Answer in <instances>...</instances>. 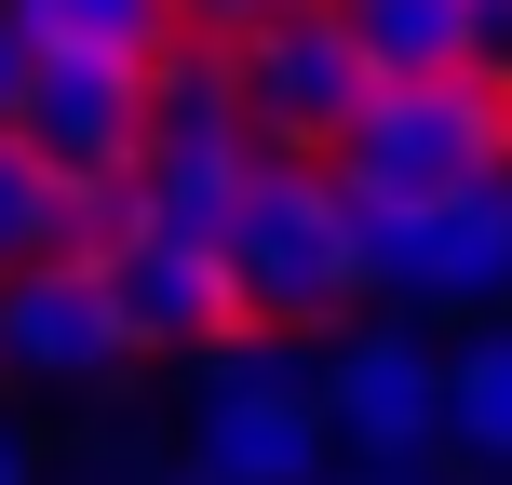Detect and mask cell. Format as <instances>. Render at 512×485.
Returning a JSON list of instances; mask_svg holds the SVG:
<instances>
[{"instance_id": "obj_1", "label": "cell", "mask_w": 512, "mask_h": 485, "mask_svg": "<svg viewBox=\"0 0 512 485\" xmlns=\"http://www.w3.org/2000/svg\"><path fill=\"white\" fill-rule=\"evenodd\" d=\"M216 256H230L243 337H324L378 297V230L337 189V162H256V189L216 230Z\"/></svg>"}, {"instance_id": "obj_2", "label": "cell", "mask_w": 512, "mask_h": 485, "mask_svg": "<svg viewBox=\"0 0 512 485\" xmlns=\"http://www.w3.org/2000/svg\"><path fill=\"white\" fill-rule=\"evenodd\" d=\"M486 176H512V95L472 81V68L378 81V108L337 149V189L351 203H432V189H486Z\"/></svg>"}, {"instance_id": "obj_3", "label": "cell", "mask_w": 512, "mask_h": 485, "mask_svg": "<svg viewBox=\"0 0 512 485\" xmlns=\"http://www.w3.org/2000/svg\"><path fill=\"white\" fill-rule=\"evenodd\" d=\"M230 81H243L256 162H337V149H351V122L378 108V54L337 27V0H310V14L230 41Z\"/></svg>"}, {"instance_id": "obj_4", "label": "cell", "mask_w": 512, "mask_h": 485, "mask_svg": "<svg viewBox=\"0 0 512 485\" xmlns=\"http://www.w3.org/2000/svg\"><path fill=\"white\" fill-rule=\"evenodd\" d=\"M14 135L81 189H135V162H149V54L135 41H41Z\"/></svg>"}, {"instance_id": "obj_5", "label": "cell", "mask_w": 512, "mask_h": 485, "mask_svg": "<svg viewBox=\"0 0 512 485\" xmlns=\"http://www.w3.org/2000/svg\"><path fill=\"white\" fill-rule=\"evenodd\" d=\"M337 459V418H324V378L270 351H230L203 378V418H189V472L203 485H324Z\"/></svg>"}, {"instance_id": "obj_6", "label": "cell", "mask_w": 512, "mask_h": 485, "mask_svg": "<svg viewBox=\"0 0 512 485\" xmlns=\"http://www.w3.org/2000/svg\"><path fill=\"white\" fill-rule=\"evenodd\" d=\"M378 230V297L405 310H499L512 297V176L432 189V203H364Z\"/></svg>"}, {"instance_id": "obj_7", "label": "cell", "mask_w": 512, "mask_h": 485, "mask_svg": "<svg viewBox=\"0 0 512 485\" xmlns=\"http://www.w3.org/2000/svg\"><path fill=\"white\" fill-rule=\"evenodd\" d=\"M324 418H337V445H351L364 472H418V459H445V351L432 337H405V324H337V351H324Z\"/></svg>"}, {"instance_id": "obj_8", "label": "cell", "mask_w": 512, "mask_h": 485, "mask_svg": "<svg viewBox=\"0 0 512 485\" xmlns=\"http://www.w3.org/2000/svg\"><path fill=\"white\" fill-rule=\"evenodd\" d=\"M95 283L122 310V351H230L243 297H230V256L216 243H162V230H108Z\"/></svg>"}, {"instance_id": "obj_9", "label": "cell", "mask_w": 512, "mask_h": 485, "mask_svg": "<svg viewBox=\"0 0 512 485\" xmlns=\"http://www.w3.org/2000/svg\"><path fill=\"white\" fill-rule=\"evenodd\" d=\"M108 364H122V310H108L95 256H41V270L0 283V378L81 391V378H108Z\"/></svg>"}, {"instance_id": "obj_10", "label": "cell", "mask_w": 512, "mask_h": 485, "mask_svg": "<svg viewBox=\"0 0 512 485\" xmlns=\"http://www.w3.org/2000/svg\"><path fill=\"white\" fill-rule=\"evenodd\" d=\"M256 189V135H162L122 189V230H162V243H216Z\"/></svg>"}, {"instance_id": "obj_11", "label": "cell", "mask_w": 512, "mask_h": 485, "mask_svg": "<svg viewBox=\"0 0 512 485\" xmlns=\"http://www.w3.org/2000/svg\"><path fill=\"white\" fill-rule=\"evenodd\" d=\"M108 230H122V189H81V176H54L27 135H0V283L41 270V256H95Z\"/></svg>"}, {"instance_id": "obj_12", "label": "cell", "mask_w": 512, "mask_h": 485, "mask_svg": "<svg viewBox=\"0 0 512 485\" xmlns=\"http://www.w3.org/2000/svg\"><path fill=\"white\" fill-rule=\"evenodd\" d=\"M378 81H432V68H472V0H337Z\"/></svg>"}, {"instance_id": "obj_13", "label": "cell", "mask_w": 512, "mask_h": 485, "mask_svg": "<svg viewBox=\"0 0 512 485\" xmlns=\"http://www.w3.org/2000/svg\"><path fill=\"white\" fill-rule=\"evenodd\" d=\"M445 432L486 472H512V324H486L472 351H445Z\"/></svg>"}, {"instance_id": "obj_14", "label": "cell", "mask_w": 512, "mask_h": 485, "mask_svg": "<svg viewBox=\"0 0 512 485\" xmlns=\"http://www.w3.org/2000/svg\"><path fill=\"white\" fill-rule=\"evenodd\" d=\"M41 41H135V54H162L176 41V0H14Z\"/></svg>"}, {"instance_id": "obj_15", "label": "cell", "mask_w": 512, "mask_h": 485, "mask_svg": "<svg viewBox=\"0 0 512 485\" xmlns=\"http://www.w3.org/2000/svg\"><path fill=\"white\" fill-rule=\"evenodd\" d=\"M283 14H310V0H176L189 41H256V27H283Z\"/></svg>"}, {"instance_id": "obj_16", "label": "cell", "mask_w": 512, "mask_h": 485, "mask_svg": "<svg viewBox=\"0 0 512 485\" xmlns=\"http://www.w3.org/2000/svg\"><path fill=\"white\" fill-rule=\"evenodd\" d=\"M472 81L512 95V0H472Z\"/></svg>"}, {"instance_id": "obj_17", "label": "cell", "mask_w": 512, "mask_h": 485, "mask_svg": "<svg viewBox=\"0 0 512 485\" xmlns=\"http://www.w3.org/2000/svg\"><path fill=\"white\" fill-rule=\"evenodd\" d=\"M27 54H41V27L0 0V135H14V95H27Z\"/></svg>"}, {"instance_id": "obj_18", "label": "cell", "mask_w": 512, "mask_h": 485, "mask_svg": "<svg viewBox=\"0 0 512 485\" xmlns=\"http://www.w3.org/2000/svg\"><path fill=\"white\" fill-rule=\"evenodd\" d=\"M0 485H41V472H27V445H14V432H0Z\"/></svg>"}, {"instance_id": "obj_19", "label": "cell", "mask_w": 512, "mask_h": 485, "mask_svg": "<svg viewBox=\"0 0 512 485\" xmlns=\"http://www.w3.org/2000/svg\"><path fill=\"white\" fill-rule=\"evenodd\" d=\"M324 485H418V472H324Z\"/></svg>"}]
</instances>
